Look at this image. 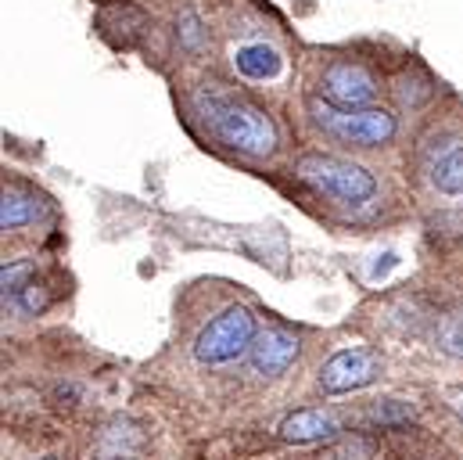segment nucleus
Instances as JSON below:
<instances>
[{"label": "nucleus", "mask_w": 463, "mask_h": 460, "mask_svg": "<svg viewBox=\"0 0 463 460\" xmlns=\"http://www.w3.org/2000/svg\"><path fill=\"white\" fill-rule=\"evenodd\" d=\"M295 173L313 191H320L327 198H338L345 206H366L377 195V180L363 166L345 162L338 155H302L295 162Z\"/></svg>", "instance_id": "f03ea898"}, {"label": "nucleus", "mask_w": 463, "mask_h": 460, "mask_svg": "<svg viewBox=\"0 0 463 460\" xmlns=\"http://www.w3.org/2000/svg\"><path fill=\"white\" fill-rule=\"evenodd\" d=\"M320 94L338 109H370L377 98V80L359 62H331L320 80Z\"/></svg>", "instance_id": "39448f33"}, {"label": "nucleus", "mask_w": 463, "mask_h": 460, "mask_svg": "<svg viewBox=\"0 0 463 460\" xmlns=\"http://www.w3.org/2000/svg\"><path fill=\"white\" fill-rule=\"evenodd\" d=\"M446 396H449V407H453V410H457V414L463 417V385H453Z\"/></svg>", "instance_id": "a211bd4d"}, {"label": "nucleus", "mask_w": 463, "mask_h": 460, "mask_svg": "<svg viewBox=\"0 0 463 460\" xmlns=\"http://www.w3.org/2000/svg\"><path fill=\"white\" fill-rule=\"evenodd\" d=\"M335 432H338V417L327 410H295L280 421L284 443H317V439H331Z\"/></svg>", "instance_id": "6e6552de"}, {"label": "nucleus", "mask_w": 463, "mask_h": 460, "mask_svg": "<svg viewBox=\"0 0 463 460\" xmlns=\"http://www.w3.org/2000/svg\"><path fill=\"white\" fill-rule=\"evenodd\" d=\"M381 374V356L373 349H342L320 367V388L338 396L370 385Z\"/></svg>", "instance_id": "423d86ee"}, {"label": "nucleus", "mask_w": 463, "mask_h": 460, "mask_svg": "<svg viewBox=\"0 0 463 460\" xmlns=\"http://www.w3.org/2000/svg\"><path fill=\"white\" fill-rule=\"evenodd\" d=\"M126 432H133V428L122 425V436H112V428H109V436L101 439V450H116V446H122V450H137V446H140V436H126Z\"/></svg>", "instance_id": "f3484780"}, {"label": "nucleus", "mask_w": 463, "mask_h": 460, "mask_svg": "<svg viewBox=\"0 0 463 460\" xmlns=\"http://www.w3.org/2000/svg\"><path fill=\"white\" fill-rule=\"evenodd\" d=\"M180 40H184V47H191V51H198V47L205 43V33H202V22H198L194 11H184V14H180Z\"/></svg>", "instance_id": "4468645a"}, {"label": "nucleus", "mask_w": 463, "mask_h": 460, "mask_svg": "<svg viewBox=\"0 0 463 460\" xmlns=\"http://www.w3.org/2000/svg\"><path fill=\"white\" fill-rule=\"evenodd\" d=\"M255 342V321L244 306H231L223 310L216 321H209L194 342V356L209 367H220V363H231L237 356H244Z\"/></svg>", "instance_id": "20e7f679"}, {"label": "nucleus", "mask_w": 463, "mask_h": 460, "mask_svg": "<svg viewBox=\"0 0 463 460\" xmlns=\"http://www.w3.org/2000/svg\"><path fill=\"white\" fill-rule=\"evenodd\" d=\"M431 180L442 195H463V144H453L439 162L431 166Z\"/></svg>", "instance_id": "9b49d317"}, {"label": "nucleus", "mask_w": 463, "mask_h": 460, "mask_svg": "<svg viewBox=\"0 0 463 460\" xmlns=\"http://www.w3.org/2000/svg\"><path fill=\"white\" fill-rule=\"evenodd\" d=\"M309 112L331 137H338L345 144L373 148V144H384L395 137V115L384 109H338L324 98H313Z\"/></svg>", "instance_id": "7ed1b4c3"}, {"label": "nucleus", "mask_w": 463, "mask_h": 460, "mask_svg": "<svg viewBox=\"0 0 463 460\" xmlns=\"http://www.w3.org/2000/svg\"><path fill=\"white\" fill-rule=\"evenodd\" d=\"M116 460H126V457H116Z\"/></svg>", "instance_id": "6ab92c4d"}, {"label": "nucleus", "mask_w": 463, "mask_h": 460, "mask_svg": "<svg viewBox=\"0 0 463 460\" xmlns=\"http://www.w3.org/2000/svg\"><path fill=\"white\" fill-rule=\"evenodd\" d=\"M248 359H251V367L259 374L277 378V374H284L298 359V339L280 331V328H266V331L255 335V342L248 349Z\"/></svg>", "instance_id": "0eeeda50"}, {"label": "nucleus", "mask_w": 463, "mask_h": 460, "mask_svg": "<svg viewBox=\"0 0 463 460\" xmlns=\"http://www.w3.org/2000/svg\"><path fill=\"white\" fill-rule=\"evenodd\" d=\"M194 105L202 119L213 126V133L231 144L244 155H255V158H266L277 151V126L273 119L262 112L259 105H251L248 98L231 94L223 87H202L194 94Z\"/></svg>", "instance_id": "f257e3e1"}, {"label": "nucleus", "mask_w": 463, "mask_h": 460, "mask_svg": "<svg viewBox=\"0 0 463 460\" xmlns=\"http://www.w3.org/2000/svg\"><path fill=\"white\" fill-rule=\"evenodd\" d=\"M0 284H4V299H18L33 284V263H11V266H4Z\"/></svg>", "instance_id": "ddd939ff"}, {"label": "nucleus", "mask_w": 463, "mask_h": 460, "mask_svg": "<svg viewBox=\"0 0 463 460\" xmlns=\"http://www.w3.org/2000/svg\"><path fill=\"white\" fill-rule=\"evenodd\" d=\"M43 216V206L29 195H18V191H4V202H0V227L4 230H18L29 227Z\"/></svg>", "instance_id": "9d476101"}, {"label": "nucleus", "mask_w": 463, "mask_h": 460, "mask_svg": "<svg viewBox=\"0 0 463 460\" xmlns=\"http://www.w3.org/2000/svg\"><path fill=\"white\" fill-rule=\"evenodd\" d=\"M435 342L446 356H457L463 359V306L460 310H449L442 321H439V331H435Z\"/></svg>", "instance_id": "f8f14e48"}, {"label": "nucleus", "mask_w": 463, "mask_h": 460, "mask_svg": "<svg viewBox=\"0 0 463 460\" xmlns=\"http://www.w3.org/2000/svg\"><path fill=\"white\" fill-rule=\"evenodd\" d=\"M233 65L244 80H273L280 72V54L269 43H244V47H237Z\"/></svg>", "instance_id": "1a4fd4ad"}, {"label": "nucleus", "mask_w": 463, "mask_h": 460, "mask_svg": "<svg viewBox=\"0 0 463 460\" xmlns=\"http://www.w3.org/2000/svg\"><path fill=\"white\" fill-rule=\"evenodd\" d=\"M406 417H413V410L406 403H384V407L370 410V421H406Z\"/></svg>", "instance_id": "2eb2a0df"}, {"label": "nucleus", "mask_w": 463, "mask_h": 460, "mask_svg": "<svg viewBox=\"0 0 463 460\" xmlns=\"http://www.w3.org/2000/svg\"><path fill=\"white\" fill-rule=\"evenodd\" d=\"M14 302H18L25 313H36V310H43V306H47V292H43L40 284H29Z\"/></svg>", "instance_id": "dca6fc26"}]
</instances>
